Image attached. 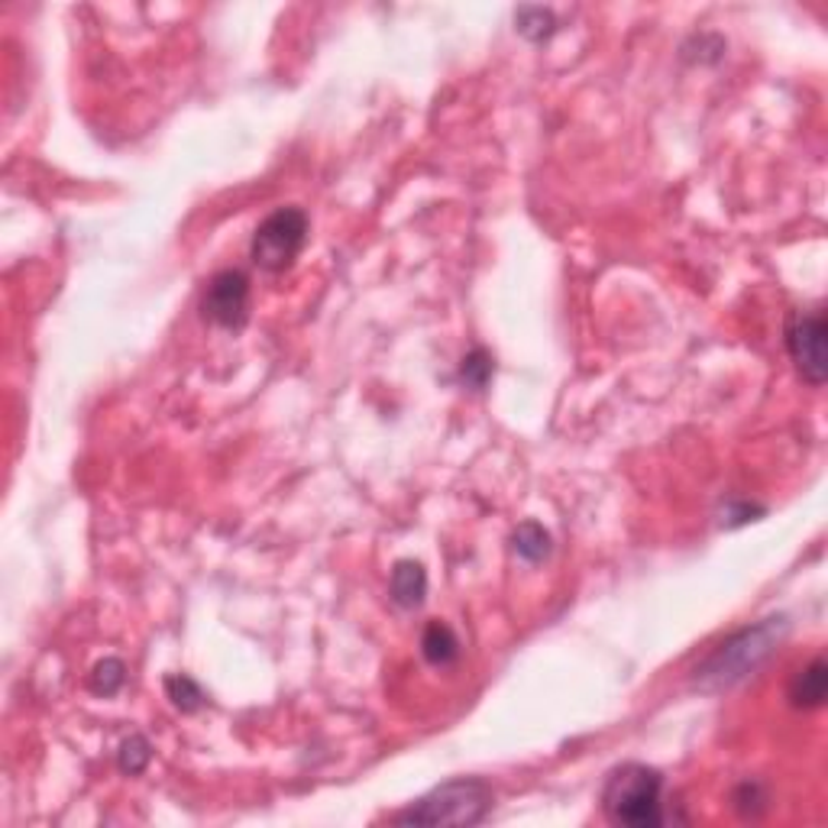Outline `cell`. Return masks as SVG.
Instances as JSON below:
<instances>
[{"label": "cell", "instance_id": "cell-14", "mask_svg": "<svg viewBox=\"0 0 828 828\" xmlns=\"http://www.w3.org/2000/svg\"><path fill=\"white\" fill-rule=\"evenodd\" d=\"M123 683H127V667H123L120 657L97 660L92 676H88V686H92V693H97V696H117L123 689Z\"/></svg>", "mask_w": 828, "mask_h": 828}, {"label": "cell", "instance_id": "cell-11", "mask_svg": "<svg viewBox=\"0 0 828 828\" xmlns=\"http://www.w3.org/2000/svg\"><path fill=\"white\" fill-rule=\"evenodd\" d=\"M515 29L528 39V43H544L551 39L556 29V16L548 7H518L515 10Z\"/></svg>", "mask_w": 828, "mask_h": 828}, {"label": "cell", "instance_id": "cell-4", "mask_svg": "<svg viewBox=\"0 0 828 828\" xmlns=\"http://www.w3.org/2000/svg\"><path fill=\"white\" fill-rule=\"evenodd\" d=\"M308 240V214L301 207H278L253 233L250 256L266 273H285Z\"/></svg>", "mask_w": 828, "mask_h": 828}, {"label": "cell", "instance_id": "cell-3", "mask_svg": "<svg viewBox=\"0 0 828 828\" xmlns=\"http://www.w3.org/2000/svg\"><path fill=\"white\" fill-rule=\"evenodd\" d=\"M492 787L479 777H460L434 787L428 796L395 813V826H479L492 813Z\"/></svg>", "mask_w": 828, "mask_h": 828}, {"label": "cell", "instance_id": "cell-2", "mask_svg": "<svg viewBox=\"0 0 828 828\" xmlns=\"http://www.w3.org/2000/svg\"><path fill=\"white\" fill-rule=\"evenodd\" d=\"M602 813L612 826L657 828L663 813V773L647 764H622L602 787Z\"/></svg>", "mask_w": 828, "mask_h": 828}, {"label": "cell", "instance_id": "cell-10", "mask_svg": "<svg viewBox=\"0 0 828 828\" xmlns=\"http://www.w3.org/2000/svg\"><path fill=\"white\" fill-rule=\"evenodd\" d=\"M512 551L518 553L521 560H528V563H544L553 553L551 531L538 521H521L512 531Z\"/></svg>", "mask_w": 828, "mask_h": 828}, {"label": "cell", "instance_id": "cell-8", "mask_svg": "<svg viewBox=\"0 0 828 828\" xmlns=\"http://www.w3.org/2000/svg\"><path fill=\"white\" fill-rule=\"evenodd\" d=\"M388 596L401 609H418L428 596V573L418 560H398L388 579Z\"/></svg>", "mask_w": 828, "mask_h": 828}, {"label": "cell", "instance_id": "cell-1", "mask_svg": "<svg viewBox=\"0 0 828 828\" xmlns=\"http://www.w3.org/2000/svg\"><path fill=\"white\" fill-rule=\"evenodd\" d=\"M787 632H790V622L783 615L764 619L754 628H741L693 670V686H699L706 693L732 689L773 657V650L787 638Z\"/></svg>", "mask_w": 828, "mask_h": 828}, {"label": "cell", "instance_id": "cell-16", "mask_svg": "<svg viewBox=\"0 0 828 828\" xmlns=\"http://www.w3.org/2000/svg\"><path fill=\"white\" fill-rule=\"evenodd\" d=\"M492 357L482 350V347H476V350H469L466 357H463L460 363V379L469 385V388H476V392H482L485 385H489V379H492Z\"/></svg>", "mask_w": 828, "mask_h": 828}, {"label": "cell", "instance_id": "cell-6", "mask_svg": "<svg viewBox=\"0 0 828 828\" xmlns=\"http://www.w3.org/2000/svg\"><path fill=\"white\" fill-rule=\"evenodd\" d=\"M201 311L211 324L240 331L250 321V276L243 269H224L207 281Z\"/></svg>", "mask_w": 828, "mask_h": 828}, {"label": "cell", "instance_id": "cell-12", "mask_svg": "<svg viewBox=\"0 0 828 828\" xmlns=\"http://www.w3.org/2000/svg\"><path fill=\"white\" fill-rule=\"evenodd\" d=\"M732 806L741 819H760L770 806V793L760 780H744L737 783L735 793H732Z\"/></svg>", "mask_w": 828, "mask_h": 828}, {"label": "cell", "instance_id": "cell-7", "mask_svg": "<svg viewBox=\"0 0 828 828\" xmlns=\"http://www.w3.org/2000/svg\"><path fill=\"white\" fill-rule=\"evenodd\" d=\"M793 709H819L828 696V663L823 657L809 660L787 689Z\"/></svg>", "mask_w": 828, "mask_h": 828}, {"label": "cell", "instance_id": "cell-13", "mask_svg": "<svg viewBox=\"0 0 828 828\" xmlns=\"http://www.w3.org/2000/svg\"><path fill=\"white\" fill-rule=\"evenodd\" d=\"M166 696H169V703H172L179 712H184V716L197 712V709L207 703L204 689H201L191 676H184V673H172V676H166Z\"/></svg>", "mask_w": 828, "mask_h": 828}, {"label": "cell", "instance_id": "cell-9", "mask_svg": "<svg viewBox=\"0 0 828 828\" xmlns=\"http://www.w3.org/2000/svg\"><path fill=\"white\" fill-rule=\"evenodd\" d=\"M421 653L431 667H454L460 660V638L451 625L431 622L421 635Z\"/></svg>", "mask_w": 828, "mask_h": 828}, {"label": "cell", "instance_id": "cell-5", "mask_svg": "<svg viewBox=\"0 0 828 828\" xmlns=\"http://www.w3.org/2000/svg\"><path fill=\"white\" fill-rule=\"evenodd\" d=\"M787 350H790V360L796 363L800 375L819 388L826 385L828 379V321L823 308H813V311H793L787 317Z\"/></svg>", "mask_w": 828, "mask_h": 828}, {"label": "cell", "instance_id": "cell-15", "mask_svg": "<svg viewBox=\"0 0 828 828\" xmlns=\"http://www.w3.org/2000/svg\"><path fill=\"white\" fill-rule=\"evenodd\" d=\"M149 760H153V744L146 737L130 735L120 741V747H117V767L123 773L136 777V773H143L149 767Z\"/></svg>", "mask_w": 828, "mask_h": 828}]
</instances>
